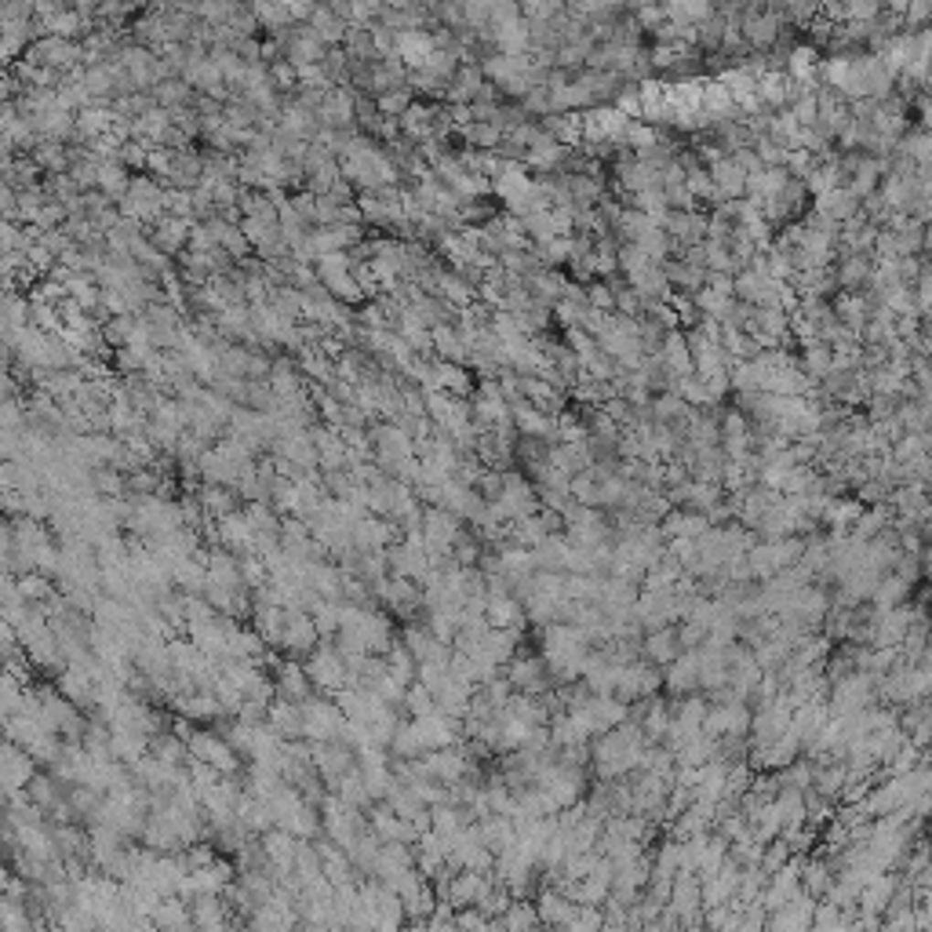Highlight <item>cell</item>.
<instances>
[{
    "mask_svg": "<svg viewBox=\"0 0 932 932\" xmlns=\"http://www.w3.org/2000/svg\"><path fill=\"white\" fill-rule=\"evenodd\" d=\"M197 223H186V219H175V215H164L157 226L146 230V237L157 245V252H164L168 259H179L186 248H190V234H194Z\"/></svg>",
    "mask_w": 932,
    "mask_h": 932,
    "instance_id": "obj_1",
    "label": "cell"
},
{
    "mask_svg": "<svg viewBox=\"0 0 932 932\" xmlns=\"http://www.w3.org/2000/svg\"><path fill=\"white\" fill-rule=\"evenodd\" d=\"M430 339H434V357H437V361H448V364H463V368H470L474 346L459 335V328H456V324L430 328Z\"/></svg>",
    "mask_w": 932,
    "mask_h": 932,
    "instance_id": "obj_2",
    "label": "cell"
},
{
    "mask_svg": "<svg viewBox=\"0 0 932 932\" xmlns=\"http://www.w3.org/2000/svg\"><path fill=\"white\" fill-rule=\"evenodd\" d=\"M481 88H485L481 66H477V62H463L459 73H456V80H452V88H448V106H474L477 95H481Z\"/></svg>",
    "mask_w": 932,
    "mask_h": 932,
    "instance_id": "obj_3",
    "label": "cell"
},
{
    "mask_svg": "<svg viewBox=\"0 0 932 932\" xmlns=\"http://www.w3.org/2000/svg\"><path fill=\"white\" fill-rule=\"evenodd\" d=\"M310 26H313V33L320 37L324 47H342V44H346L350 22H342V18L331 11V4H317V7H313Z\"/></svg>",
    "mask_w": 932,
    "mask_h": 932,
    "instance_id": "obj_4",
    "label": "cell"
},
{
    "mask_svg": "<svg viewBox=\"0 0 932 932\" xmlns=\"http://www.w3.org/2000/svg\"><path fill=\"white\" fill-rule=\"evenodd\" d=\"M197 496H201L204 510H208L212 518H219V521L241 510V492H237V488H230V485H201V488H197Z\"/></svg>",
    "mask_w": 932,
    "mask_h": 932,
    "instance_id": "obj_5",
    "label": "cell"
},
{
    "mask_svg": "<svg viewBox=\"0 0 932 932\" xmlns=\"http://www.w3.org/2000/svg\"><path fill=\"white\" fill-rule=\"evenodd\" d=\"M131 179H135V172H131V168H124L120 161H102V168H99V190H102L106 197H113L117 204L128 197Z\"/></svg>",
    "mask_w": 932,
    "mask_h": 932,
    "instance_id": "obj_6",
    "label": "cell"
},
{
    "mask_svg": "<svg viewBox=\"0 0 932 932\" xmlns=\"http://www.w3.org/2000/svg\"><path fill=\"white\" fill-rule=\"evenodd\" d=\"M153 99H157L161 110H183V106H194V102H197V91H194L183 77H175V80L157 84V88H153Z\"/></svg>",
    "mask_w": 932,
    "mask_h": 932,
    "instance_id": "obj_7",
    "label": "cell"
},
{
    "mask_svg": "<svg viewBox=\"0 0 932 932\" xmlns=\"http://www.w3.org/2000/svg\"><path fill=\"white\" fill-rule=\"evenodd\" d=\"M131 331H135V317H131V313L110 317V320L102 324V339H106V346H113V350L128 346V342H131Z\"/></svg>",
    "mask_w": 932,
    "mask_h": 932,
    "instance_id": "obj_8",
    "label": "cell"
},
{
    "mask_svg": "<svg viewBox=\"0 0 932 932\" xmlns=\"http://www.w3.org/2000/svg\"><path fill=\"white\" fill-rule=\"evenodd\" d=\"M99 168H102V161H99V157L77 161V164L69 168V179H73V186H77L80 194H91V190H99Z\"/></svg>",
    "mask_w": 932,
    "mask_h": 932,
    "instance_id": "obj_9",
    "label": "cell"
},
{
    "mask_svg": "<svg viewBox=\"0 0 932 932\" xmlns=\"http://www.w3.org/2000/svg\"><path fill=\"white\" fill-rule=\"evenodd\" d=\"M44 204H47L44 190H26V194H18V223H22V226H33Z\"/></svg>",
    "mask_w": 932,
    "mask_h": 932,
    "instance_id": "obj_10",
    "label": "cell"
},
{
    "mask_svg": "<svg viewBox=\"0 0 932 932\" xmlns=\"http://www.w3.org/2000/svg\"><path fill=\"white\" fill-rule=\"evenodd\" d=\"M674 652H677V644H674V634H666V630H659V634L648 641V655L659 659V663L674 659Z\"/></svg>",
    "mask_w": 932,
    "mask_h": 932,
    "instance_id": "obj_11",
    "label": "cell"
}]
</instances>
